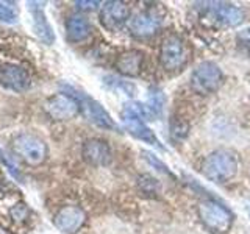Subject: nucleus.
I'll return each instance as SVG.
<instances>
[{"mask_svg":"<svg viewBox=\"0 0 250 234\" xmlns=\"http://www.w3.org/2000/svg\"><path fill=\"white\" fill-rule=\"evenodd\" d=\"M239 169L238 155L230 148H217L203 161L202 172L205 178L216 184L229 183L236 176Z\"/></svg>","mask_w":250,"mask_h":234,"instance_id":"nucleus-1","label":"nucleus"},{"mask_svg":"<svg viewBox=\"0 0 250 234\" xmlns=\"http://www.w3.org/2000/svg\"><path fill=\"white\" fill-rule=\"evenodd\" d=\"M197 214L202 225L213 234H227L234 223V214L231 209L214 198L200 201Z\"/></svg>","mask_w":250,"mask_h":234,"instance_id":"nucleus-2","label":"nucleus"},{"mask_svg":"<svg viewBox=\"0 0 250 234\" xmlns=\"http://www.w3.org/2000/svg\"><path fill=\"white\" fill-rule=\"evenodd\" d=\"M189 52L186 42L178 35H169L160 45V64L167 74H178L188 64Z\"/></svg>","mask_w":250,"mask_h":234,"instance_id":"nucleus-3","label":"nucleus"},{"mask_svg":"<svg viewBox=\"0 0 250 234\" xmlns=\"http://www.w3.org/2000/svg\"><path fill=\"white\" fill-rule=\"evenodd\" d=\"M64 89H66L64 94L72 96L78 103H80V111L91 123H94L96 127L104 128V130L119 131V127H117V123L113 120V117L109 116V113L99 103L97 100L91 98L89 96H86L83 92H78L75 88H70V86H64Z\"/></svg>","mask_w":250,"mask_h":234,"instance_id":"nucleus-4","label":"nucleus"},{"mask_svg":"<svg viewBox=\"0 0 250 234\" xmlns=\"http://www.w3.org/2000/svg\"><path fill=\"white\" fill-rule=\"evenodd\" d=\"M224 80L222 70L214 61H203L192 70L191 88L199 96H209L221 88Z\"/></svg>","mask_w":250,"mask_h":234,"instance_id":"nucleus-5","label":"nucleus"},{"mask_svg":"<svg viewBox=\"0 0 250 234\" xmlns=\"http://www.w3.org/2000/svg\"><path fill=\"white\" fill-rule=\"evenodd\" d=\"M13 148L16 155L21 156L25 162L33 164V166L44 162L47 158L45 142L38 136L30 135V133H22V135L16 136L13 140Z\"/></svg>","mask_w":250,"mask_h":234,"instance_id":"nucleus-6","label":"nucleus"},{"mask_svg":"<svg viewBox=\"0 0 250 234\" xmlns=\"http://www.w3.org/2000/svg\"><path fill=\"white\" fill-rule=\"evenodd\" d=\"M44 111L53 120H70L80 113V103L72 96H67V94L62 92L45 100Z\"/></svg>","mask_w":250,"mask_h":234,"instance_id":"nucleus-7","label":"nucleus"},{"mask_svg":"<svg viewBox=\"0 0 250 234\" xmlns=\"http://www.w3.org/2000/svg\"><path fill=\"white\" fill-rule=\"evenodd\" d=\"M99 19L102 27L108 31L121 30L130 19V8L125 2L119 0H109L100 6Z\"/></svg>","mask_w":250,"mask_h":234,"instance_id":"nucleus-8","label":"nucleus"},{"mask_svg":"<svg viewBox=\"0 0 250 234\" xmlns=\"http://www.w3.org/2000/svg\"><path fill=\"white\" fill-rule=\"evenodd\" d=\"M207 11L209 18L222 27H238L246 19V13L241 6L229 2H209Z\"/></svg>","mask_w":250,"mask_h":234,"instance_id":"nucleus-9","label":"nucleus"},{"mask_svg":"<svg viewBox=\"0 0 250 234\" xmlns=\"http://www.w3.org/2000/svg\"><path fill=\"white\" fill-rule=\"evenodd\" d=\"M160 27H161V19L153 11H141L128 19L130 33L139 39L152 38L153 35H156Z\"/></svg>","mask_w":250,"mask_h":234,"instance_id":"nucleus-10","label":"nucleus"},{"mask_svg":"<svg viewBox=\"0 0 250 234\" xmlns=\"http://www.w3.org/2000/svg\"><path fill=\"white\" fill-rule=\"evenodd\" d=\"M83 159L94 167H106L111 164L113 153L104 139H88L82 147Z\"/></svg>","mask_w":250,"mask_h":234,"instance_id":"nucleus-11","label":"nucleus"},{"mask_svg":"<svg viewBox=\"0 0 250 234\" xmlns=\"http://www.w3.org/2000/svg\"><path fill=\"white\" fill-rule=\"evenodd\" d=\"M86 222V214L78 206H62L53 217V225L64 234H75Z\"/></svg>","mask_w":250,"mask_h":234,"instance_id":"nucleus-12","label":"nucleus"},{"mask_svg":"<svg viewBox=\"0 0 250 234\" xmlns=\"http://www.w3.org/2000/svg\"><path fill=\"white\" fill-rule=\"evenodd\" d=\"M0 84L14 92H23L30 86V75L21 66L3 64L0 66Z\"/></svg>","mask_w":250,"mask_h":234,"instance_id":"nucleus-13","label":"nucleus"},{"mask_svg":"<svg viewBox=\"0 0 250 234\" xmlns=\"http://www.w3.org/2000/svg\"><path fill=\"white\" fill-rule=\"evenodd\" d=\"M44 3L41 2H28V10L31 18H33V30L36 36L47 45L55 42V33L52 30V25L49 23L44 13Z\"/></svg>","mask_w":250,"mask_h":234,"instance_id":"nucleus-14","label":"nucleus"},{"mask_svg":"<svg viewBox=\"0 0 250 234\" xmlns=\"http://www.w3.org/2000/svg\"><path fill=\"white\" fill-rule=\"evenodd\" d=\"M144 66V53L141 50H125L117 57L114 67L124 77H138Z\"/></svg>","mask_w":250,"mask_h":234,"instance_id":"nucleus-15","label":"nucleus"},{"mask_svg":"<svg viewBox=\"0 0 250 234\" xmlns=\"http://www.w3.org/2000/svg\"><path fill=\"white\" fill-rule=\"evenodd\" d=\"M121 120L124 123V128L127 130L135 139L141 140V142H144V144L158 147V148H161V150L164 148L160 142V139L156 137V135L152 131V128L147 127L144 120L135 119V117H121Z\"/></svg>","mask_w":250,"mask_h":234,"instance_id":"nucleus-16","label":"nucleus"},{"mask_svg":"<svg viewBox=\"0 0 250 234\" xmlns=\"http://www.w3.org/2000/svg\"><path fill=\"white\" fill-rule=\"evenodd\" d=\"M91 23L89 20L80 14L69 16L66 20V36L70 42H82L88 39L91 35Z\"/></svg>","mask_w":250,"mask_h":234,"instance_id":"nucleus-17","label":"nucleus"},{"mask_svg":"<svg viewBox=\"0 0 250 234\" xmlns=\"http://www.w3.org/2000/svg\"><path fill=\"white\" fill-rule=\"evenodd\" d=\"M121 117H135V119L144 122L153 120L152 111L146 103H141V101H128V103H125L121 111Z\"/></svg>","mask_w":250,"mask_h":234,"instance_id":"nucleus-18","label":"nucleus"},{"mask_svg":"<svg viewBox=\"0 0 250 234\" xmlns=\"http://www.w3.org/2000/svg\"><path fill=\"white\" fill-rule=\"evenodd\" d=\"M146 105L152 111L153 117L155 116H161L164 105H166V98H164L163 91L158 89V88H150V91H148V101Z\"/></svg>","mask_w":250,"mask_h":234,"instance_id":"nucleus-19","label":"nucleus"},{"mask_svg":"<svg viewBox=\"0 0 250 234\" xmlns=\"http://www.w3.org/2000/svg\"><path fill=\"white\" fill-rule=\"evenodd\" d=\"M141 155H143V158H144V161L148 164L150 167H153L156 172H160V174H163V175H166V176H169V178H175V175L172 174V170L164 164L158 156H155L153 153H150V152H146V150H143L141 152Z\"/></svg>","mask_w":250,"mask_h":234,"instance_id":"nucleus-20","label":"nucleus"},{"mask_svg":"<svg viewBox=\"0 0 250 234\" xmlns=\"http://www.w3.org/2000/svg\"><path fill=\"white\" fill-rule=\"evenodd\" d=\"M0 20L5 23L18 22V10L13 2H0Z\"/></svg>","mask_w":250,"mask_h":234,"instance_id":"nucleus-21","label":"nucleus"},{"mask_svg":"<svg viewBox=\"0 0 250 234\" xmlns=\"http://www.w3.org/2000/svg\"><path fill=\"white\" fill-rule=\"evenodd\" d=\"M188 133H189V127H188V123L183 122V120H174L170 125V135L174 139L177 140H182L188 136Z\"/></svg>","mask_w":250,"mask_h":234,"instance_id":"nucleus-22","label":"nucleus"},{"mask_svg":"<svg viewBox=\"0 0 250 234\" xmlns=\"http://www.w3.org/2000/svg\"><path fill=\"white\" fill-rule=\"evenodd\" d=\"M139 186H141V189L147 194H155L160 187V184L156 183V179L148 175H143L139 178Z\"/></svg>","mask_w":250,"mask_h":234,"instance_id":"nucleus-23","label":"nucleus"},{"mask_svg":"<svg viewBox=\"0 0 250 234\" xmlns=\"http://www.w3.org/2000/svg\"><path fill=\"white\" fill-rule=\"evenodd\" d=\"M0 159L5 161L6 167L11 170V174L14 176H19V167H18V164H16V156H13L6 150H2V148H0Z\"/></svg>","mask_w":250,"mask_h":234,"instance_id":"nucleus-24","label":"nucleus"},{"mask_svg":"<svg viewBox=\"0 0 250 234\" xmlns=\"http://www.w3.org/2000/svg\"><path fill=\"white\" fill-rule=\"evenodd\" d=\"M10 214L13 217V220L23 222L28 217V208L23 205V203H19V205H14V208L10 211Z\"/></svg>","mask_w":250,"mask_h":234,"instance_id":"nucleus-25","label":"nucleus"},{"mask_svg":"<svg viewBox=\"0 0 250 234\" xmlns=\"http://www.w3.org/2000/svg\"><path fill=\"white\" fill-rule=\"evenodd\" d=\"M100 5L102 3L97 2V0H78V2H75V6L80 11H94V10H97Z\"/></svg>","mask_w":250,"mask_h":234,"instance_id":"nucleus-26","label":"nucleus"}]
</instances>
